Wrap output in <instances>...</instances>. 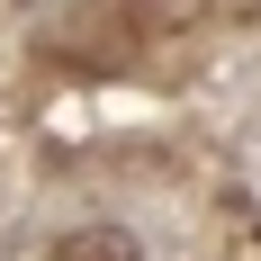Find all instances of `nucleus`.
I'll return each instance as SVG.
<instances>
[{"mask_svg":"<svg viewBox=\"0 0 261 261\" xmlns=\"http://www.w3.org/2000/svg\"><path fill=\"white\" fill-rule=\"evenodd\" d=\"M45 261H144V243L126 234V225H108V216H90V225H72V234H54Z\"/></svg>","mask_w":261,"mask_h":261,"instance_id":"1","label":"nucleus"}]
</instances>
